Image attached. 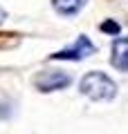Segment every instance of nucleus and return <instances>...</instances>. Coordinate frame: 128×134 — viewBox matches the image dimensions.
Returning <instances> with one entry per match:
<instances>
[{
	"label": "nucleus",
	"instance_id": "nucleus-6",
	"mask_svg": "<svg viewBox=\"0 0 128 134\" xmlns=\"http://www.w3.org/2000/svg\"><path fill=\"white\" fill-rule=\"evenodd\" d=\"M101 29H104V31H108V34H119V25L112 23V20L104 23V25H101Z\"/></svg>",
	"mask_w": 128,
	"mask_h": 134
},
{
	"label": "nucleus",
	"instance_id": "nucleus-4",
	"mask_svg": "<svg viewBox=\"0 0 128 134\" xmlns=\"http://www.w3.org/2000/svg\"><path fill=\"white\" fill-rule=\"evenodd\" d=\"M110 63L119 72H128V38H117L112 43V56Z\"/></svg>",
	"mask_w": 128,
	"mask_h": 134
},
{
	"label": "nucleus",
	"instance_id": "nucleus-3",
	"mask_svg": "<svg viewBox=\"0 0 128 134\" xmlns=\"http://www.w3.org/2000/svg\"><path fill=\"white\" fill-rule=\"evenodd\" d=\"M70 74L65 72H56V69H47V72H41L36 74L34 78V85L38 87L41 92H56V90H63V87L70 85Z\"/></svg>",
	"mask_w": 128,
	"mask_h": 134
},
{
	"label": "nucleus",
	"instance_id": "nucleus-7",
	"mask_svg": "<svg viewBox=\"0 0 128 134\" xmlns=\"http://www.w3.org/2000/svg\"><path fill=\"white\" fill-rule=\"evenodd\" d=\"M5 18H7V11L2 9V7H0V23H2V20H5Z\"/></svg>",
	"mask_w": 128,
	"mask_h": 134
},
{
	"label": "nucleus",
	"instance_id": "nucleus-2",
	"mask_svg": "<svg viewBox=\"0 0 128 134\" xmlns=\"http://www.w3.org/2000/svg\"><path fill=\"white\" fill-rule=\"evenodd\" d=\"M92 54H95V45L90 43V38L88 36H79L72 47H65L61 52L52 54V58L54 60H83V58L92 56Z\"/></svg>",
	"mask_w": 128,
	"mask_h": 134
},
{
	"label": "nucleus",
	"instance_id": "nucleus-5",
	"mask_svg": "<svg viewBox=\"0 0 128 134\" xmlns=\"http://www.w3.org/2000/svg\"><path fill=\"white\" fill-rule=\"evenodd\" d=\"M85 0H52V7L61 16H76L83 9Z\"/></svg>",
	"mask_w": 128,
	"mask_h": 134
},
{
	"label": "nucleus",
	"instance_id": "nucleus-1",
	"mask_svg": "<svg viewBox=\"0 0 128 134\" xmlns=\"http://www.w3.org/2000/svg\"><path fill=\"white\" fill-rule=\"evenodd\" d=\"M79 90L83 96H88L90 100H112L117 96V85L110 76H106L104 72H90L85 74L79 83Z\"/></svg>",
	"mask_w": 128,
	"mask_h": 134
}]
</instances>
